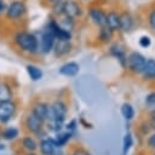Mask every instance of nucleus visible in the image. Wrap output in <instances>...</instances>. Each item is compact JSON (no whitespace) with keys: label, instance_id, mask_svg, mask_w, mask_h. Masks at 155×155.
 Instances as JSON below:
<instances>
[{"label":"nucleus","instance_id":"obj_1","mask_svg":"<svg viewBox=\"0 0 155 155\" xmlns=\"http://www.w3.org/2000/svg\"><path fill=\"white\" fill-rule=\"evenodd\" d=\"M13 46L22 53L36 54L39 52V39L34 33L27 30H16L11 39Z\"/></svg>","mask_w":155,"mask_h":155},{"label":"nucleus","instance_id":"obj_2","mask_svg":"<svg viewBox=\"0 0 155 155\" xmlns=\"http://www.w3.org/2000/svg\"><path fill=\"white\" fill-rule=\"evenodd\" d=\"M28 15V6L24 0H11L7 2V8L4 16V21L7 23H21Z\"/></svg>","mask_w":155,"mask_h":155},{"label":"nucleus","instance_id":"obj_3","mask_svg":"<svg viewBox=\"0 0 155 155\" xmlns=\"http://www.w3.org/2000/svg\"><path fill=\"white\" fill-rule=\"evenodd\" d=\"M45 121L41 120L39 116H36L31 110L28 111L23 117V127L29 134H38L41 131H44Z\"/></svg>","mask_w":155,"mask_h":155},{"label":"nucleus","instance_id":"obj_4","mask_svg":"<svg viewBox=\"0 0 155 155\" xmlns=\"http://www.w3.org/2000/svg\"><path fill=\"white\" fill-rule=\"evenodd\" d=\"M17 102L15 99L0 102V125L8 124L17 114Z\"/></svg>","mask_w":155,"mask_h":155},{"label":"nucleus","instance_id":"obj_5","mask_svg":"<svg viewBox=\"0 0 155 155\" xmlns=\"http://www.w3.org/2000/svg\"><path fill=\"white\" fill-rule=\"evenodd\" d=\"M50 109H51V113H50V120H53V121H58V122H64L65 121V116H67V113H68V108H67V104L58 99V101H54L52 104H50Z\"/></svg>","mask_w":155,"mask_h":155},{"label":"nucleus","instance_id":"obj_6","mask_svg":"<svg viewBox=\"0 0 155 155\" xmlns=\"http://www.w3.org/2000/svg\"><path fill=\"white\" fill-rule=\"evenodd\" d=\"M61 7H62L61 15H65L74 19L81 17L84 13L81 5L76 0H63V1H61Z\"/></svg>","mask_w":155,"mask_h":155},{"label":"nucleus","instance_id":"obj_7","mask_svg":"<svg viewBox=\"0 0 155 155\" xmlns=\"http://www.w3.org/2000/svg\"><path fill=\"white\" fill-rule=\"evenodd\" d=\"M38 39H39V52H41L42 54L50 53L52 51L53 45H54V41H56L54 35L47 28H45L41 31L40 38H38Z\"/></svg>","mask_w":155,"mask_h":155},{"label":"nucleus","instance_id":"obj_8","mask_svg":"<svg viewBox=\"0 0 155 155\" xmlns=\"http://www.w3.org/2000/svg\"><path fill=\"white\" fill-rule=\"evenodd\" d=\"M56 38V40H71V33L63 29L56 21L54 17H50L47 23H46V27Z\"/></svg>","mask_w":155,"mask_h":155},{"label":"nucleus","instance_id":"obj_9","mask_svg":"<svg viewBox=\"0 0 155 155\" xmlns=\"http://www.w3.org/2000/svg\"><path fill=\"white\" fill-rule=\"evenodd\" d=\"M145 62H147V59L143 54H140L139 52H132V53H130V56L126 61V65H128V69H131L133 73L142 74Z\"/></svg>","mask_w":155,"mask_h":155},{"label":"nucleus","instance_id":"obj_10","mask_svg":"<svg viewBox=\"0 0 155 155\" xmlns=\"http://www.w3.org/2000/svg\"><path fill=\"white\" fill-rule=\"evenodd\" d=\"M71 42L70 40H56L54 45H53V54L56 57H65L67 54H69L71 52Z\"/></svg>","mask_w":155,"mask_h":155},{"label":"nucleus","instance_id":"obj_11","mask_svg":"<svg viewBox=\"0 0 155 155\" xmlns=\"http://www.w3.org/2000/svg\"><path fill=\"white\" fill-rule=\"evenodd\" d=\"M31 111L39 116L41 120H44L45 122L50 119V113H51V109H50V104L46 103V102H35L33 105H31Z\"/></svg>","mask_w":155,"mask_h":155},{"label":"nucleus","instance_id":"obj_12","mask_svg":"<svg viewBox=\"0 0 155 155\" xmlns=\"http://www.w3.org/2000/svg\"><path fill=\"white\" fill-rule=\"evenodd\" d=\"M15 99V90L10 81L1 79L0 80V102Z\"/></svg>","mask_w":155,"mask_h":155},{"label":"nucleus","instance_id":"obj_13","mask_svg":"<svg viewBox=\"0 0 155 155\" xmlns=\"http://www.w3.org/2000/svg\"><path fill=\"white\" fill-rule=\"evenodd\" d=\"M88 16H90L91 21L94 24H97L98 27L107 24V13L98 7H91L88 10Z\"/></svg>","mask_w":155,"mask_h":155},{"label":"nucleus","instance_id":"obj_14","mask_svg":"<svg viewBox=\"0 0 155 155\" xmlns=\"http://www.w3.org/2000/svg\"><path fill=\"white\" fill-rule=\"evenodd\" d=\"M79 71H80V65L76 62H67L58 70V73L61 75L67 76V78H73V76L78 75Z\"/></svg>","mask_w":155,"mask_h":155},{"label":"nucleus","instance_id":"obj_15","mask_svg":"<svg viewBox=\"0 0 155 155\" xmlns=\"http://www.w3.org/2000/svg\"><path fill=\"white\" fill-rule=\"evenodd\" d=\"M19 145L22 147V149L25 153L27 151H36V149H38V142L34 139V137H31V134L23 136L19 140Z\"/></svg>","mask_w":155,"mask_h":155},{"label":"nucleus","instance_id":"obj_16","mask_svg":"<svg viewBox=\"0 0 155 155\" xmlns=\"http://www.w3.org/2000/svg\"><path fill=\"white\" fill-rule=\"evenodd\" d=\"M38 148L40 150V154L41 155H52L56 145L52 140V138H41L40 139V143L38 144Z\"/></svg>","mask_w":155,"mask_h":155},{"label":"nucleus","instance_id":"obj_17","mask_svg":"<svg viewBox=\"0 0 155 155\" xmlns=\"http://www.w3.org/2000/svg\"><path fill=\"white\" fill-rule=\"evenodd\" d=\"M19 137V130L13 126H7L1 130V139L7 142H13Z\"/></svg>","mask_w":155,"mask_h":155},{"label":"nucleus","instance_id":"obj_18","mask_svg":"<svg viewBox=\"0 0 155 155\" xmlns=\"http://www.w3.org/2000/svg\"><path fill=\"white\" fill-rule=\"evenodd\" d=\"M74 134L71 133V132H69V131H65V132H57L56 133V137L54 138H52V140H53V143H54V145L56 147H61V148H63L64 145H67L68 143H69V140L71 139V137H73Z\"/></svg>","mask_w":155,"mask_h":155},{"label":"nucleus","instance_id":"obj_19","mask_svg":"<svg viewBox=\"0 0 155 155\" xmlns=\"http://www.w3.org/2000/svg\"><path fill=\"white\" fill-rule=\"evenodd\" d=\"M56 21L57 23L65 30L68 31H73L74 27H75V19L71 18V17H68L65 15H59V16H56Z\"/></svg>","mask_w":155,"mask_h":155},{"label":"nucleus","instance_id":"obj_20","mask_svg":"<svg viewBox=\"0 0 155 155\" xmlns=\"http://www.w3.org/2000/svg\"><path fill=\"white\" fill-rule=\"evenodd\" d=\"M142 75L145 80H154L155 79V59H147Z\"/></svg>","mask_w":155,"mask_h":155},{"label":"nucleus","instance_id":"obj_21","mask_svg":"<svg viewBox=\"0 0 155 155\" xmlns=\"http://www.w3.org/2000/svg\"><path fill=\"white\" fill-rule=\"evenodd\" d=\"M133 18L128 12H124L120 15V29L122 31H130L133 28Z\"/></svg>","mask_w":155,"mask_h":155},{"label":"nucleus","instance_id":"obj_22","mask_svg":"<svg viewBox=\"0 0 155 155\" xmlns=\"http://www.w3.org/2000/svg\"><path fill=\"white\" fill-rule=\"evenodd\" d=\"M25 71H27L29 79L31 81H39V80L42 79V75H44L42 74V70L39 67L34 65V64H28L25 67Z\"/></svg>","mask_w":155,"mask_h":155},{"label":"nucleus","instance_id":"obj_23","mask_svg":"<svg viewBox=\"0 0 155 155\" xmlns=\"http://www.w3.org/2000/svg\"><path fill=\"white\" fill-rule=\"evenodd\" d=\"M107 25L113 31L120 29V15L116 13V12H114V11H110L107 15Z\"/></svg>","mask_w":155,"mask_h":155},{"label":"nucleus","instance_id":"obj_24","mask_svg":"<svg viewBox=\"0 0 155 155\" xmlns=\"http://www.w3.org/2000/svg\"><path fill=\"white\" fill-rule=\"evenodd\" d=\"M110 53H111L115 58H117V59H119V62L121 63V65H122V67H126L127 57H126V54H125L124 48H122L120 45H113V46L110 47Z\"/></svg>","mask_w":155,"mask_h":155},{"label":"nucleus","instance_id":"obj_25","mask_svg":"<svg viewBox=\"0 0 155 155\" xmlns=\"http://www.w3.org/2000/svg\"><path fill=\"white\" fill-rule=\"evenodd\" d=\"M99 39L102 42H109L113 38V30L105 24V25H102L99 27Z\"/></svg>","mask_w":155,"mask_h":155},{"label":"nucleus","instance_id":"obj_26","mask_svg":"<svg viewBox=\"0 0 155 155\" xmlns=\"http://www.w3.org/2000/svg\"><path fill=\"white\" fill-rule=\"evenodd\" d=\"M121 115L124 116V119L125 120H127V121H130V120H132L133 119V116H134V110H133V107L130 104V103H124L122 105H121Z\"/></svg>","mask_w":155,"mask_h":155},{"label":"nucleus","instance_id":"obj_27","mask_svg":"<svg viewBox=\"0 0 155 155\" xmlns=\"http://www.w3.org/2000/svg\"><path fill=\"white\" fill-rule=\"evenodd\" d=\"M132 143H133V139H132L131 133H126L122 139V155H127L128 150L132 147Z\"/></svg>","mask_w":155,"mask_h":155},{"label":"nucleus","instance_id":"obj_28","mask_svg":"<svg viewBox=\"0 0 155 155\" xmlns=\"http://www.w3.org/2000/svg\"><path fill=\"white\" fill-rule=\"evenodd\" d=\"M64 127H65L67 131H69V132H71L74 134L76 132V128H78V122H76V120H70Z\"/></svg>","mask_w":155,"mask_h":155},{"label":"nucleus","instance_id":"obj_29","mask_svg":"<svg viewBox=\"0 0 155 155\" xmlns=\"http://www.w3.org/2000/svg\"><path fill=\"white\" fill-rule=\"evenodd\" d=\"M150 44H151V40H150V38H149V36H147V35L140 36V39H139V45H140L143 48L149 47V46H150Z\"/></svg>","mask_w":155,"mask_h":155},{"label":"nucleus","instance_id":"obj_30","mask_svg":"<svg viewBox=\"0 0 155 155\" xmlns=\"http://www.w3.org/2000/svg\"><path fill=\"white\" fill-rule=\"evenodd\" d=\"M148 23H149L150 28L155 30V8H153V10H151V12L149 13V17H148Z\"/></svg>","mask_w":155,"mask_h":155},{"label":"nucleus","instance_id":"obj_31","mask_svg":"<svg viewBox=\"0 0 155 155\" xmlns=\"http://www.w3.org/2000/svg\"><path fill=\"white\" fill-rule=\"evenodd\" d=\"M6 8H7V1L6 0H0V19L4 18Z\"/></svg>","mask_w":155,"mask_h":155},{"label":"nucleus","instance_id":"obj_32","mask_svg":"<svg viewBox=\"0 0 155 155\" xmlns=\"http://www.w3.org/2000/svg\"><path fill=\"white\" fill-rule=\"evenodd\" d=\"M71 155H91V153L87 151V150L84 149V148H76V149L73 150Z\"/></svg>","mask_w":155,"mask_h":155},{"label":"nucleus","instance_id":"obj_33","mask_svg":"<svg viewBox=\"0 0 155 155\" xmlns=\"http://www.w3.org/2000/svg\"><path fill=\"white\" fill-rule=\"evenodd\" d=\"M147 144H148V147H149V148H155V133H154V134H151V136L148 138Z\"/></svg>","mask_w":155,"mask_h":155},{"label":"nucleus","instance_id":"obj_34","mask_svg":"<svg viewBox=\"0 0 155 155\" xmlns=\"http://www.w3.org/2000/svg\"><path fill=\"white\" fill-rule=\"evenodd\" d=\"M52 155H65V154H64V151H63V149L61 147H56L53 153H52Z\"/></svg>","mask_w":155,"mask_h":155},{"label":"nucleus","instance_id":"obj_35","mask_svg":"<svg viewBox=\"0 0 155 155\" xmlns=\"http://www.w3.org/2000/svg\"><path fill=\"white\" fill-rule=\"evenodd\" d=\"M140 130H142V132H143L144 134H147V133L149 132V126H148V125H145V124H143Z\"/></svg>","mask_w":155,"mask_h":155},{"label":"nucleus","instance_id":"obj_36","mask_svg":"<svg viewBox=\"0 0 155 155\" xmlns=\"http://www.w3.org/2000/svg\"><path fill=\"white\" fill-rule=\"evenodd\" d=\"M80 121H81V124H82L86 128H92V125H91V124H87V122L85 121V119H84V117H81V119H80Z\"/></svg>","mask_w":155,"mask_h":155},{"label":"nucleus","instance_id":"obj_37","mask_svg":"<svg viewBox=\"0 0 155 155\" xmlns=\"http://www.w3.org/2000/svg\"><path fill=\"white\" fill-rule=\"evenodd\" d=\"M48 5H53V4H57V2H61V1H63V0H45Z\"/></svg>","mask_w":155,"mask_h":155},{"label":"nucleus","instance_id":"obj_38","mask_svg":"<svg viewBox=\"0 0 155 155\" xmlns=\"http://www.w3.org/2000/svg\"><path fill=\"white\" fill-rule=\"evenodd\" d=\"M151 126L155 128V111H154L153 115H151Z\"/></svg>","mask_w":155,"mask_h":155},{"label":"nucleus","instance_id":"obj_39","mask_svg":"<svg viewBox=\"0 0 155 155\" xmlns=\"http://www.w3.org/2000/svg\"><path fill=\"white\" fill-rule=\"evenodd\" d=\"M24 155H36V154H35V151H27Z\"/></svg>","mask_w":155,"mask_h":155},{"label":"nucleus","instance_id":"obj_40","mask_svg":"<svg viewBox=\"0 0 155 155\" xmlns=\"http://www.w3.org/2000/svg\"><path fill=\"white\" fill-rule=\"evenodd\" d=\"M4 149H5V145L0 143V151H1V150H4Z\"/></svg>","mask_w":155,"mask_h":155},{"label":"nucleus","instance_id":"obj_41","mask_svg":"<svg viewBox=\"0 0 155 155\" xmlns=\"http://www.w3.org/2000/svg\"><path fill=\"white\" fill-rule=\"evenodd\" d=\"M1 130L2 128H1V125H0V139H1Z\"/></svg>","mask_w":155,"mask_h":155},{"label":"nucleus","instance_id":"obj_42","mask_svg":"<svg viewBox=\"0 0 155 155\" xmlns=\"http://www.w3.org/2000/svg\"><path fill=\"white\" fill-rule=\"evenodd\" d=\"M86 1H87V0H86Z\"/></svg>","mask_w":155,"mask_h":155},{"label":"nucleus","instance_id":"obj_43","mask_svg":"<svg viewBox=\"0 0 155 155\" xmlns=\"http://www.w3.org/2000/svg\"><path fill=\"white\" fill-rule=\"evenodd\" d=\"M13 155H15V154H13Z\"/></svg>","mask_w":155,"mask_h":155}]
</instances>
